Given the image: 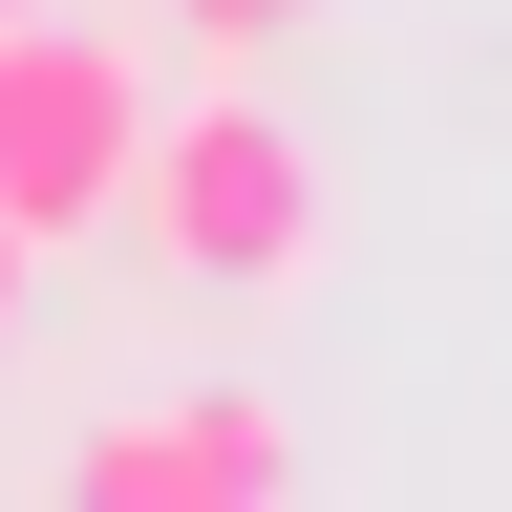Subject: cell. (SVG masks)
I'll return each mask as SVG.
<instances>
[{"label": "cell", "mask_w": 512, "mask_h": 512, "mask_svg": "<svg viewBox=\"0 0 512 512\" xmlns=\"http://www.w3.org/2000/svg\"><path fill=\"white\" fill-rule=\"evenodd\" d=\"M64 491L86 512H278L299 491V427L278 406H128V427L64 448Z\"/></svg>", "instance_id": "3957f363"}, {"label": "cell", "mask_w": 512, "mask_h": 512, "mask_svg": "<svg viewBox=\"0 0 512 512\" xmlns=\"http://www.w3.org/2000/svg\"><path fill=\"white\" fill-rule=\"evenodd\" d=\"M128 150H150V64H128L107 22H0V235L64 256V235H107L128 214Z\"/></svg>", "instance_id": "7a4b0ae2"}, {"label": "cell", "mask_w": 512, "mask_h": 512, "mask_svg": "<svg viewBox=\"0 0 512 512\" xmlns=\"http://www.w3.org/2000/svg\"><path fill=\"white\" fill-rule=\"evenodd\" d=\"M128 214H150V256H171L192 299H278V278H320V150L235 86V64H214L192 107H150Z\"/></svg>", "instance_id": "6da1fadb"}, {"label": "cell", "mask_w": 512, "mask_h": 512, "mask_svg": "<svg viewBox=\"0 0 512 512\" xmlns=\"http://www.w3.org/2000/svg\"><path fill=\"white\" fill-rule=\"evenodd\" d=\"M299 22H320V0H171V43H192V64H278Z\"/></svg>", "instance_id": "277c9868"}, {"label": "cell", "mask_w": 512, "mask_h": 512, "mask_svg": "<svg viewBox=\"0 0 512 512\" xmlns=\"http://www.w3.org/2000/svg\"><path fill=\"white\" fill-rule=\"evenodd\" d=\"M0 22H22V0H0Z\"/></svg>", "instance_id": "8992f818"}, {"label": "cell", "mask_w": 512, "mask_h": 512, "mask_svg": "<svg viewBox=\"0 0 512 512\" xmlns=\"http://www.w3.org/2000/svg\"><path fill=\"white\" fill-rule=\"evenodd\" d=\"M22 299H43V256H22V235H0V342H22Z\"/></svg>", "instance_id": "5b68a950"}]
</instances>
